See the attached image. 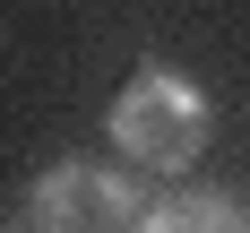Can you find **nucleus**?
Returning <instances> with one entry per match:
<instances>
[{
  "label": "nucleus",
  "mask_w": 250,
  "mask_h": 233,
  "mask_svg": "<svg viewBox=\"0 0 250 233\" xmlns=\"http://www.w3.org/2000/svg\"><path fill=\"white\" fill-rule=\"evenodd\" d=\"M26 216H35V233H138L147 199H138V181H129V173L69 155V164H43V173H35Z\"/></svg>",
  "instance_id": "nucleus-2"
},
{
  "label": "nucleus",
  "mask_w": 250,
  "mask_h": 233,
  "mask_svg": "<svg viewBox=\"0 0 250 233\" xmlns=\"http://www.w3.org/2000/svg\"><path fill=\"white\" fill-rule=\"evenodd\" d=\"M104 129H112V147H121L129 164H147V173H190L207 155V138H216V95H207L190 69L147 61V69L121 78Z\"/></svg>",
  "instance_id": "nucleus-1"
},
{
  "label": "nucleus",
  "mask_w": 250,
  "mask_h": 233,
  "mask_svg": "<svg viewBox=\"0 0 250 233\" xmlns=\"http://www.w3.org/2000/svg\"><path fill=\"white\" fill-rule=\"evenodd\" d=\"M138 233H250V207L233 190H173L138 216Z\"/></svg>",
  "instance_id": "nucleus-3"
}]
</instances>
